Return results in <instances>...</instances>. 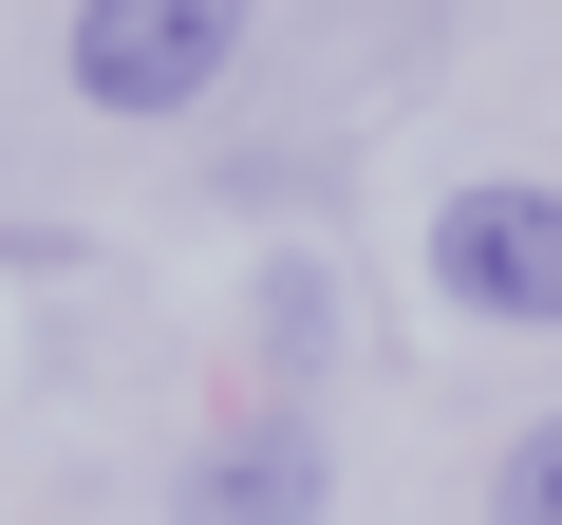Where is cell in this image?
Masks as SVG:
<instances>
[{
	"mask_svg": "<svg viewBox=\"0 0 562 525\" xmlns=\"http://www.w3.org/2000/svg\"><path fill=\"white\" fill-rule=\"evenodd\" d=\"M487 525H562V413H543V432H506V469H487Z\"/></svg>",
	"mask_w": 562,
	"mask_h": 525,
	"instance_id": "4",
	"label": "cell"
},
{
	"mask_svg": "<svg viewBox=\"0 0 562 525\" xmlns=\"http://www.w3.org/2000/svg\"><path fill=\"white\" fill-rule=\"evenodd\" d=\"M244 57V0H76V94L94 113H188Z\"/></svg>",
	"mask_w": 562,
	"mask_h": 525,
	"instance_id": "1",
	"label": "cell"
},
{
	"mask_svg": "<svg viewBox=\"0 0 562 525\" xmlns=\"http://www.w3.org/2000/svg\"><path fill=\"white\" fill-rule=\"evenodd\" d=\"M431 282L469 320H562V188H450L431 206Z\"/></svg>",
	"mask_w": 562,
	"mask_h": 525,
	"instance_id": "2",
	"label": "cell"
},
{
	"mask_svg": "<svg viewBox=\"0 0 562 525\" xmlns=\"http://www.w3.org/2000/svg\"><path fill=\"white\" fill-rule=\"evenodd\" d=\"M169 506L188 525H319V432H225V450H188Z\"/></svg>",
	"mask_w": 562,
	"mask_h": 525,
	"instance_id": "3",
	"label": "cell"
}]
</instances>
